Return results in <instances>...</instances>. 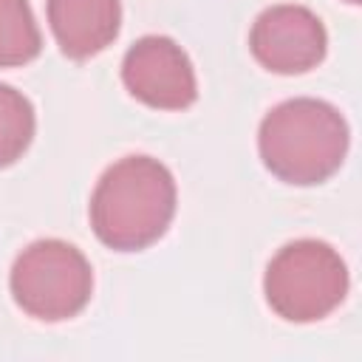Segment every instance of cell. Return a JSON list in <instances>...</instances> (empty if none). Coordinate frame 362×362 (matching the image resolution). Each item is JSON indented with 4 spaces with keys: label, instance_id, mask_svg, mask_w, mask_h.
Returning <instances> with one entry per match:
<instances>
[{
    "label": "cell",
    "instance_id": "obj_1",
    "mask_svg": "<svg viewBox=\"0 0 362 362\" xmlns=\"http://www.w3.org/2000/svg\"><path fill=\"white\" fill-rule=\"evenodd\" d=\"M88 215L107 249L141 252L167 232L175 215L173 173L153 156H124L96 181Z\"/></svg>",
    "mask_w": 362,
    "mask_h": 362
},
{
    "label": "cell",
    "instance_id": "obj_2",
    "mask_svg": "<svg viewBox=\"0 0 362 362\" xmlns=\"http://www.w3.org/2000/svg\"><path fill=\"white\" fill-rule=\"evenodd\" d=\"M348 139V122L334 105L297 96L263 116L257 150L274 178L294 187H314L342 167Z\"/></svg>",
    "mask_w": 362,
    "mask_h": 362
},
{
    "label": "cell",
    "instance_id": "obj_3",
    "mask_svg": "<svg viewBox=\"0 0 362 362\" xmlns=\"http://www.w3.org/2000/svg\"><path fill=\"white\" fill-rule=\"evenodd\" d=\"M263 294L286 322H317L345 300L348 266L331 243L300 238L269 260Z\"/></svg>",
    "mask_w": 362,
    "mask_h": 362
},
{
    "label": "cell",
    "instance_id": "obj_4",
    "mask_svg": "<svg viewBox=\"0 0 362 362\" xmlns=\"http://www.w3.org/2000/svg\"><path fill=\"white\" fill-rule=\"evenodd\" d=\"M11 297L34 320L59 322L76 317L93 291L88 257L68 240L45 238L25 246L11 266Z\"/></svg>",
    "mask_w": 362,
    "mask_h": 362
},
{
    "label": "cell",
    "instance_id": "obj_5",
    "mask_svg": "<svg viewBox=\"0 0 362 362\" xmlns=\"http://www.w3.org/2000/svg\"><path fill=\"white\" fill-rule=\"evenodd\" d=\"M122 82L130 96L156 110H184L198 99V82L187 51L161 34H147L127 48Z\"/></svg>",
    "mask_w": 362,
    "mask_h": 362
},
{
    "label": "cell",
    "instance_id": "obj_6",
    "mask_svg": "<svg viewBox=\"0 0 362 362\" xmlns=\"http://www.w3.org/2000/svg\"><path fill=\"white\" fill-rule=\"evenodd\" d=\"M255 59L274 74H305L317 68L328 48L322 20L297 3H277L257 14L249 31Z\"/></svg>",
    "mask_w": 362,
    "mask_h": 362
},
{
    "label": "cell",
    "instance_id": "obj_7",
    "mask_svg": "<svg viewBox=\"0 0 362 362\" xmlns=\"http://www.w3.org/2000/svg\"><path fill=\"white\" fill-rule=\"evenodd\" d=\"M45 11L59 51L71 59L105 51L122 25L119 0H48Z\"/></svg>",
    "mask_w": 362,
    "mask_h": 362
},
{
    "label": "cell",
    "instance_id": "obj_8",
    "mask_svg": "<svg viewBox=\"0 0 362 362\" xmlns=\"http://www.w3.org/2000/svg\"><path fill=\"white\" fill-rule=\"evenodd\" d=\"M42 48L40 25L28 0H0V68L31 62Z\"/></svg>",
    "mask_w": 362,
    "mask_h": 362
},
{
    "label": "cell",
    "instance_id": "obj_9",
    "mask_svg": "<svg viewBox=\"0 0 362 362\" xmlns=\"http://www.w3.org/2000/svg\"><path fill=\"white\" fill-rule=\"evenodd\" d=\"M37 130L31 102L11 85L0 82V167L14 164L28 150Z\"/></svg>",
    "mask_w": 362,
    "mask_h": 362
},
{
    "label": "cell",
    "instance_id": "obj_10",
    "mask_svg": "<svg viewBox=\"0 0 362 362\" xmlns=\"http://www.w3.org/2000/svg\"><path fill=\"white\" fill-rule=\"evenodd\" d=\"M348 3H359V0H348Z\"/></svg>",
    "mask_w": 362,
    "mask_h": 362
}]
</instances>
